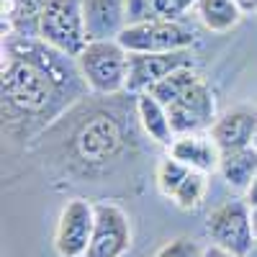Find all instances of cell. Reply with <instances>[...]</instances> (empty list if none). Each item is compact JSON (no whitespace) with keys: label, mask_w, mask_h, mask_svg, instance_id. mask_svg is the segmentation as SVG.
<instances>
[{"label":"cell","mask_w":257,"mask_h":257,"mask_svg":"<svg viewBox=\"0 0 257 257\" xmlns=\"http://www.w3.org/2000/svg\"><path fill=\"white\" fill-rule=\"evenodd\" d=\"M72 77L80 70L70 67V57L39 39L11 34L3 41V116H49L67 100Z\"/></svg>","instance_id":"cell-1"},{"label":"cell","mask_w":257,"mask_h":257,"mask_svg":"<svg viewBox=\"0 0 257 257\" xmlns=\"http://www.w3.org/2000/svg\"><path fill=\"white\" fill-rule=\"evenodd\" d=\"M36 39L54 52L77 59L80 52L90 44L82 16V0H49L36 21Z\"/></svg>","instance_id":"cell-2"},{"label":"cell","mask_w":257,"mask_h":257,"mask_svg":"<svg viewBox=\"0 0 257 257\" xmlns=\"http://www.w3.org/2000/svg\"><path fill=\"white\" fill-rule=\"evenodd\" d=\"M85 88L98 95H116L126 90L128 77V52L118 44V39L111 41H90L75 59Z\"/></svg>","instance_id":"cell-3"},{"label":"cell","mask_w":257,"mask_h":257,"mask_svg":"<svg viewBox=\"0 0 257 257\" xmlns=\"http://www.w3.org/2000/svg\"><path fill=\"white\" fill-rule=\"evenodd\" d=\"M206 234L216 244L237 257H247L257 244L252 229V206L247 201H224L208 213Z\"/></svg>","instance_id":"cell-4"},{"label":"cell","mask_w":257,"mask_h":257,"mask_svg":"<svg viewBox=\"0 0 257 257\" xmlns=\"http://www.w3.org/2000/svg\"><path fill=\"white\" fill-rule=\"evenodd\" d=\"M196 36L180 21H142V24H128L118 44L128 54H167V52H183L190 49Z\"/></svg>","instance_id":"cell-5"},{"label":"cell","mask_w":257,"mask_h":257,"mask_svg":"<svg viewBox=\"0 0 257 257\" xmlns=\"http://www.w3.org/2000/svg\"><path fill=\"white\" fill-rule=\"evenodd\" d=\"M95 231V203L85 198H72L62 206L54 229L57 257H85Z\"/></svg>","instance_id":"cell-6"},{"label":"cell","mask_w":257,"mask_h":257,"mask_svg":"<svg viewBox=\"0 0 257 257\" xmlns=\"http://www.w3.org/2000/svg\"><path fill=\"white\" fill-rule=\"evenodd\" d=\"M167 116L175 137L211 132V126L216 123L219 116H216V98H213L208 82L201 77L196 85H190L173 105H167Z\"/></svg>","instance_id":"cell-7"},{"label":"cell","mask_w":257,"mask_h":257,"mask_svg":"<svg viewBox=\"0 0 257 257\" xmlns=\"http://www.w3.org/2000/svg\"><path fill=\"white\" fill-rule=\"evenodd\" d=\"M132 249V221L113 201L95 203V231L85 257H123Z\"/></svg>","instance_id":"cell-8"},{"label":"cell","mask_w":257,"mask_h":257,"mask_svg":"<svg viewBox=\"0 0 257 257\" xmlns=\"http://www.w3.org/2000/svg\"><path fill=\"white\" fill-rule=\"evenodd\" d=\"M193 67L190 49L183 52H167V54H128V77L126 90L128 93H149L160 80L173 75L178 70Z\"/></svg>","instance_id":"cell-9"},{"label":"cell","mask_w":257,"mask_h":257,"mask_svg":"<svg viewBox=\"0 0 257 257\" xmlns=\"http://www.w3.org/2000/svg\"><path fill=\"white\" fill-rule=\"evenodd\" d=\"M170 157H175L178 162H183L193 173H219L221 165V149L213 142L211 132H201V134H183L173 142L170 147Z\"/></svg>","instance_id":"cell-10"},{"label":"cell","mask_w":257,"mask_h":257,"mask_svg":"<svg viewBox=\"0 0 257 257\" xmlns=\"http://www.w3.org/2000/svg\"><path fill=\"white\" fill-rule=\"evenodd\" d=\"M82 16L90 41L118 39L128 26L126 0H82Z\"/></svg>","instance_id":"cell-11"},{"label":"cell","mask_w":257,"mask_h":257,"mask_svg":"<svg viewBox=\"0 0 257 257\" xmlns=\"http://www.w3.org/2000/svg\"><path fill=\"white\" fill-rule=\"evenodd\" d=\"M257 126V111L252 108H231L216 118V123L211 126V137L219 144L221 155L234 152V149L252 147V134Z\"/></svg>","instance_id":"cell-12"},{"label":"cell","mask_w":257,"mask_h":257,"mask_svg":"<svg viewBox=\"0 0 257 257\" xmlns=\"http://www.w3.org/2000/svg\"><path fill=\"white\" fill-rule=\"evenodd\" d=\"M137 116H139V123L144 128V134L162 144V147H173V142L178 139L175 132H173V123H170V116H167V108L152 98L149 93H139L137 95Z\"/></svg>","instance_id":"cell-13"},{"label":"cell","mask_w":257,"mask_h":257,"mask_svg":"<svg viewBox=\"0 0 257 257\" xmlns=\"http://www.w3.org/2000/svg\"><path fill=\"white\" fill-rule=\"evenodd\" d=\"M219 175L224 178L226 185L247 193L257 178V149L244 147V149H234V152H224L221 165H219Z\"/></svg>","instance_id":"cell-14"},{"label":"cell","mask_w":257,"mask_h":257,"mask_svg":"<svg viewBox=\"0 0 257 257\" xmlns=\"http://www.w3.org/2000/svg\"><path fill=\"white\" fill-rule=\"evenodd\" d=\"M196 13L201 24L213 34H226L242 21V11L234 0H198Z\"/></svg>","instance_id":"cell-15"},{"label":"cell","mask_w":257,"mask_h":257,"mask_svg":"<svg viewBox=\"0 0 257 257\" xmlns=\"http://www.w3.org/2000/svg\"><path fill=\"white\" fill-rule=\"evenodd\" d=\"M198 80H201V75H198L196 70L185 67V70H178V72H173V75H167L165 80H160L155 88L149 90V95L157 98L165 108H167V105H173V103L190 88V85H196Z\"/></svg>","instance_id":"cell-16"},{"label":"cell","mask_w":257,"mask_h":257,"mask_svg":"<svg viewBox=\"0 0 257 257\" xmlns=\"http://www.w3.org/2000/svg\"><path fill=\"white\" fill-rule=\"evenodd\" d=\"M193 173V170H188L183 162H178L175 157H162L157 162V173H155V183H157V190L162 193L165 198L173 201V196L178 193V188L183 185V180Z\"/></svg>","instance_id":"cell-17"},{"label":"cell","mask_w":257,"mask_h":257,"mask_svg":"<svg viewBox=\"0 0 257 257\" xmlns=\"http://www.w3.org/2000/svg\"><path fill=\"white\" fill-rule=\"evenodd\" d=\"M206 190H208V175L203 173H190L183 185L178 188V193L173 196V203L183 211H196L203 198H206Z\"/></svg>","instance_id":"cell-18"},{"label":"cell","mask_w":257,"mask_h":257,"mask_svg":"<svg viewBox=\"0 0 257 257\" xmlns=\"http://www.w3.org/2000/svg\"><path fill=\"white\" fill-rule=\"evenodd\" d=\"M47 3L49 0H3V21H8V26L34 21V31H36V21L41 11L47 8Z\"/></svg>","instance_id":"cell-19"},{"label":"cell","mask_w":257,"mask_h":257,"mask_svg":"<svg viewBox=\"0 0 257 257\" xmlns=\"http://www.w3.org/2000/svg\"><path fill=\"white\" fill-rule=\"evenodd\" d=\"M201 244L190 237H173L165 242L152 257H201Z\"/></svg>","instance_id":"cell-20"},{"label":"cell","mask_w":257,"mask_h":257,"mask_svg":"<svg viewBox=\"0 0 257 257\" xmlns=\"http://www.w3.org/2000/svg\"><path fill=\"white\" fill-rule=\"evenodd\" d=\"M198 0H155L152 3V21H178L185 11L196 8Z\"/></svg>","instance_id":"cell-21"},{"label":"cell","mask_w":257,"mask_h":257,"mask_svg":"<svg viewBox=\"0 0 257 257\" xmlns=\"http://www.w3.org/2000/svg\"><path fill=\"white\" fill-rule=\"evenodd\" d=\"M152 3H155V0H126V16H128V24H142V21H152Z\"/></svg>","instance_id":"cell-22"},{"label":"cell","mask_w":257,"mask_h":257,"mask_svg":"<svg viewBox=\"0 0 257 257\" xmlns=\"http://www.w3.org/2000/svg\"><path fill=\"white\" fill-rule=\"evenodd\" d=\"M201 257H237V254H231V252H226V249H221V247H216V244H208V247L201 252Z\"/></svg>","instance_id":"cell-23"},{"label":"cell","mask_w":257,"mask_h":257,"mask_svg":"<svg viewBox=\"0 0 257 257\" xmlns=\"http://www.w3.org/2000/svg\"><path fill=\"white\" fill-rule=\"evenodd\" d=\"M242 13H257V0H234Z\"/></svg>","instance_id":"cell-24"},{"label":"cell","mask_w":257,"mask_h":257,"mask_svg":"<svg viewBox=\"0 0 257 257\" xmlns=\"http://www.w3.org/2000/svg\"><path fill=\"white\" fill-rule=\"evenodd\" d=\"M249 206H257V178H254V183L249 185V190H247V198H244Z\"/></svg>","instance_id":"cell-25"},{"label":"cell","mask_w":257,"mask_h":257,"mask_svg":"<svg viewBox=\"0 0 257 257\" xmlns=\"http://www.w3.org/2000/svg\"><path fill=\"white\" fill-rule=\"evenodd\" d=\"M252 229H254V239H257V206H252Z\"/></svg>","instance_id":"cell-26"},{"label":"cell","mask_w":257,"mask_h":257,"mask_svg":"<svg viewBox=\"0 0 257 257\" xmlns=\"http://www.w3.org/2000/svg\"><path fill=\"white\" fill-rule=\"evenodd\" d=\"M252 147L257 149V126H254V134H252Z\"/></svg>","instance_id":"cell-27"}]
</instances>
